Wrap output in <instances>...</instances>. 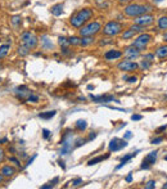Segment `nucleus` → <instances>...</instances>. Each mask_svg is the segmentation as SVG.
<instances>
[{"instance_id":"obj_45","label":"nucleus","mask_w":167,"mask_h":189,"mask_svg":"<svg viewBox=\"0 0 167 189\" xmlns=\"http://www.w3.org/2000/svg\"><path fill=\"white\" fill-rule=\"evenodd\" d=\"M49 188H54V184L53 183H49L46 185H41V189H49Z\"/></svg>"},{"instance_id":"obj_54","label":"nucleus","mask_w":167,"mask_h":189,"mask_svg":"<svg viewBox=\"0 0 167 189\" xmlns=\"http://www.w3.org/2000/svg\"><path fill=\"white\" fill-rule=\"evenodd\" d=\"M163 40L167 41V34H165V36H163Z\"/></svg>"},{"instance_id":"obj_55","label":"nucleus","mask_w":167,"mask_h":189,"mask_svg":"<svg viewBox=\"0 0 167 189\" xmlns=\"http://www.w3.org/2000/svg\"><path fill=\"white\" fill-rule=\"evenodd\" d=\"M121 3H123V1H131V0H120Z\"/></svg>"},{"instance_id":"obj_9","label":"nucleus","mask_w":167,"mask_h":189,"mask_svg":"<svg viewBox=\"0 0 167 189\" xmlns=\"http://www.w3.org/2000/svg\"><path fill=\"white\" fill-rule=\"evenodd\" d=\"M127 145V142L125 139H120V138H113L109 143V150L111 152H116V150H120L122 148H125Z\"/></svg>"},{"instance_id":"obj_60","label":"nucleus","mask_w":167,"mask_h":189,"mask_svg":"<svg viewBox=\"0 0 167 189\" xmlns=\"http://www.w3.org/2000/svg\"><path fill=\"white\" fill-rule=\"evenodd\" d=\"M98 1H100V0H98Z\"/></svg>"},{"instance_id":"obj_4","label":"nucleus","mask_w":167,"mask_h":189,"mask_svg":"<svg viewBox=\"0 0 167 189\" xmlns=\"http://www.w3.org/2000/svg\"><path fill=\"white\" fill-rule=\"evenodd\" d=\"M21 42L23 45H26L30 50L35 49L39 44V39L34 32L31 31H25V32L21 34Z\"/></svg>"},{"instance_id":"obj_35","label":"nucleus","mask_w":167,"mask_h":189,"mask_svg":"<svg viewBox=\"0 0 167 189\" xmlns=\"http://www.w3.org/2000/svg\"><path fill=\"white\" fill-rule=\"evenodd\" d=\"M58 42H59V44L62 45V46H67L68 45V39H66V37H59L58 39Z\"/></svg>"},{"instance_id":"obj_57","label":"nucleus","mask_w":167,"mask_h":189,"mask_svg":"<svg viewBox=\"0 0 167 189\" xmlns=\"http://www.w3.org/2000/svg\"><path fill=\"white\" fill-rule=\"evenodd\" d=\"M163 189H167V183H166V184L163 185Z\"/></svg>"},{"instance_id":"obj_30","label":"nucleus","mask_w":167,"mask_h":189,"mask_svg":"<svg viewBox=\"0 0 167 189\" xmlns=\"http://www.w3.org/2000/svg\"><path fill=\"white\" fill-rule=\"evenodd\" d=\"M131 30L135 31V32H144L145 27L144 26H139V25H133V26H131Z\"/></svg>"},{"instance_id":"obj_38","label":"nucleus","mask_w":167,"mask_h":189,"mask_svg":"<svg viewBox=\"0 0 167 189\" xmlns=\"http://www.w3.org/2000/svg\"><path fill=\"white\" fill-rule=\"evenodd\" d=\"M80 184H82V179H81V177H77V179L72 180V185H75V187H77V185H80Z\"/></svg>"},{"instance_id":"obj_19","label":"nucleus","mask_w":167,"mask_h":189,"mask_svg":"<svg viewBox=\"0 0 167 189\" xmlns=\"http://www.w3.org/2000/svg\"><path fill=\"white\" fill-rule=\"evenodd\" d=\"M156 55H157L158 58H161V59L166 58V57H167V45L160 46V48L157 49V52H156Z\"/></svg>"},{"instance_id":"obj_20","label":"nucleus","mask_w":167,"mask_h":189,"mask_svg":"<svg viewBox=\"0 0 167 189\" xmlns=\"http://www.w3.org/2000/svg\"><path fill=\"white\" fill-rule=\"evenodd\" d=\"M94 42V36H81V41H80V45L82 46H88Z\"/></svg>"},{"instance_id":"obj_8","label":"nucleus","mask_w":167,"mask_h":189,"mask_svg":"<svg viewBox=\"0 0 167 189\" xmlns=\"http://www.w3.org/2000/svg\"><path fill=\"white\" fill-rule=\"evenodd\" d=\"M157 154H158L157 150H153V152H150V153L147 154V156L144 157V160H143V163H141V166H140V169H141V170H148L150 166H152L154 162H156Z\"/></svg>"},{"instance_id":"obj_16","label":"nucleus","mask_w":167,"mask_h":189,"mask_svg":"<svg viewBox=\"0 0 167 189\" xmlns=\"http://www.w3.org/2000/svg\"><path fill=\"white\" fill-rule=\"evenodd\" d=\"M15 94H17L19 98H23L25 95H30L31 91L28 90L27 86H18L17 89H15Z\"/></svg>"},{"instance_id":"obj_29","label":"nucleus","mask_w":167,"mask_h":189,"mask_svg":"<svg viewBox=\"0 0 167 189\" xmlns=\"http://www.w3.org/2000/svg\"><path fill=\"white\" fill-rule=\"evenodd\" d=\"M27 102H30V103H37V102H39V96H37L36 94H32V93H31V94L27 96Z\"/></svg>"},{"instance_id":"obj_17","label":"nucleus","mask_w":167,"mask_h":189,"mask_svg":"<svg viewBox=\"0 0 167 189\" xmlns=\"http://www.w3.org/2000/svg\"><path fill=\"white\" fill-rule=\"evenodd\" d=\"M50 12H52L53 15H61L62 13H63V4H55V5H53L52 8H50Z\"/></svg>"},{"instance_id":"obj_18","label":"nucleus","mask_w":167,"mask_h":189,"mask_svg":"<svg viewBox=\"0 0 167 189\" xmlns=\"http://www.w3.org/2000/svg\"><path fill=\"white\" fill-rule=\"evenodd\" d=\"M108 157H109V153H107L106 156H98V157H95V158H91V160H89L88 165H89V166L96 165V163H99V162H102L103 160H106V158H108Z\"/></svg>"},{"instance_id":"obj_22","label":"nucleus","mask_w":167,"mask_h":189,"mask_svg":"<svg viewBox=\"0 0 167 189\" xmlns=\"http://www.w3.org/2000/svg\"><path fill=\"white\" fill-rule=\"evenodd\" d=\"M57 112L55 111H48V112H42V113L39 115V117L40 118H44V120H49V118H52L55 116Z\"/></svg>"},{"instance_id":"obj_44","label":"nucleus","mask_w":167,"mask_h":189,"mask_svg":"<svg viewBox=\"0 0 167 189\" xmlns=\"http://www.w3.org/2000/svg\"><path fill=\"white\" fill-rule=\"evenodd\" d=\"M42 136H44L45 139H48V138L50 136V131L46 130V129H44V130H42Z\"/></svg>"},{"instance_id":"obj_13","label":"nucleus","mask_w":167,"mask_h":189,"mask_svg":"<svg viewBox=\"0 0 167 189\" xmlns=\"http://www.w3.org/2000/svg\"><path fill=\"white\" fill-rule=\"evenodd\" d=\"M120 57H122V52H120L117 49H112L104 53V58L107 61H113V59H118Z\"/></svg>"},{"instance_id":"obj_32","label":"nucleus","mask_w":167,"mask_h":189,"mask_svg":"<svg viewBox=\"0 0 167 189\" xmlns=\"http://www.w3.org/2000/svg\"><path fill=\"white\" fill-rule=\"evenodd\" d=\"M150 63H152V62H149V61H145V59H143V61H141V63H140V67H141L143 69H148V68L150 67Z\"/></svg>"},{"instance_id":"obj_47","label":"nucleus","mask_w":167,"mask_h":189,"mask_svg":"<svg viewBox=\"0 0 167 189\" xmlns=\"http://www.w3.org/2000/svg\"><path fill=\"white\" fill-rule=\"evenodd\" d=\"M126 181L127 183H131V181H133V175H131V174H129V175L126 176Z\"/></svg>"},{"instance_id":"obj_7","label":"nucleus","mask_w":167,"mask_h":189,"mask_svg":"<svg viewBox=\"0 0 167 189\" xmlns=\"http://www.w3.org/2000/svg\"><path fill=\"white\" fill-rule=\"evenodd\" d=\"M135 25H139V26H149V25H152V23L154 22V15L152 14H148V13H145V14H141V15H138V17H135Z\"/></svg>"},{"instance_id":"obj_5","label":"nucleus","mask_w":167,"mask_h":189,"mask_svg":"<svg viewBox=\"0 0 167 189\" xmlns=\"http://www.w3.org/2000/svg\"><path fill=\"white\" fill-rule=\"evenodd\" d=\"M123 26L117 21H109L106 23V26L103 27V34L107 36H116V35L122 32Z\"/></svg>"},{"instance_id":"obj_53","label":"nucleus","mask_w":167,"mask_h":189,"mask_svg":"<svg viewBox=\"0 0 167 189\" xmlns=\"http://www.w3.org/2000/svg\"><path fill=\"white\" fill-rule=\"evenodd\" d=\"M3 179H4V176L1 175V174H0V183H1V181H3Z\"/></svg>"},{"instance_id":"obj_23","label":"nucleus","mask_w":167,"mask_h":189,"mask_svg":"<svg viewBox=\"0 0 167 189\" xmlns=\"http://www.w3.org/2000/svg\"><path fill=\"white\" fill-rule=\"evenodd\" d=\"M10 49V45L9 44H3L0 45V58H4L8 54V52H9Z\"/></svg>"},{"instance_id":"obj_46","label":"nucleus","mask_w":167,"mask_h":189,"mask_svg":"<svg viewBox=\"0 0 167 189\" xmlns=\"http://www.w3.org/2000/svg\"><path fill=\"white\" fill-rule=\"evenodd\" d=\"M127 80H129V82L133 84V82H136V80H138V79L134 76V77H127Z\"/></svg>"},{"instance_id":"obj_39","label":"nucleus","mask_w":167,"mask_h":189,"mask_svg":"<svg viewBox=\"0 0 167 189\" xmlns=\"http://www.w3.org/2000/svg\"><path fill=\"white\" fill-rule=\"evenodd\" d=\"M113 40H109V39H102V41L99 42L100 45H107V44H112Z\"/></svg>"},{"instance_id":"obj_33","label":"nucleus","mask_w":167,"mask_h":189,"mask_svg":"<svg viewBox=\"0 0 167 189\" xmlns=\"http://www.w3.org/2000/svg\"><path fill=\"white\" fill-rule=\"evenodd\" d=\"M144 188H145V189H153V188H156V181H154V180H149L148 183L144 185Z\"/></svg>"},{"instance_id":"obj_59","label":"nucleus","mask_w":167,"mask_h":189,"mask_svg":"<svg viewBox=\"0 0 167 189\" xmlns=\"http://www.w3.org/2000/svg\"><path fill=\"white\" fill-rule=\"evenodd\" d=\"M165 98H166V99H167V95H166V96H165Z\"/></svg>"},{"instance_id":"obj_34","label":"nucleus","mask_w":167,"mask_h":189,"mask_svg":"<svg viewBox=\"0 0 167 189\" xmlns=\"http://www.w3.org/2000/svg\"><path fill=\"white\" fill-rule=\"evenodd\" d=\"M12 23H13L14 26H17L21 23V15H14V17H12Z\"/></svg>"},{"instance_id":"obj_58","label":"nucleus","mask_w":167,"mask_h":189,"mask_svg":"<svg viewBox=\"0 0 167 189\" xmlns=\"http://www.w3.org/2000/svg\"><path fill=\"white\" fill-rule=\"evenodd\" d=\"M165 160H166V161H167V156H166V157H165Z\"/></svg>"},{"instance_id":"obj_10","label":"nucleus","mask_w":167,"mask_h":189,"mask_svg":"<svg viewBox=\"0 0 167 189\" xmlns=\"http://www.w3.org/2000/svg\"><path fill=\"white\" fill-rule=\"evenodd\" d=\"M118 69H121V71H135V69H138L139 64L135 63L133 61H122L121 63H118Z\"/></svg>"},{"instance_id":"obj_27","label":"nucleus","mask_w":167,"mask_h":189,"mask_svg":"<svg viewBox=\"0 0 167 189\" xmlns=\"http://www.w3.org/2000/svg\"><path fill=\"white\" fill-rule=\"evenodd\" d=\"M135 31H133V30H126V31H123V34H122V39L123 40H129V39H131V37H134L135 36Z\"/></svg>"},{"instance_id":"obj_26","label":"nucleus","mask_w":167,"mask_h":189,"mask_svg":"<svg viewBox=\"0 0 167 189\" xmlns=\"http://www.w3.org/2000/svg\"><path fill=\"white\" fill-rule=\"evenodd\" d=\"M158 28L160 30H167V17H161L158 19Z\"/></svg>"},{"instance_id":"obj_1","label":"nucleus","mask_w":167,"mask_h":189,"mask_svg":"<svg viewBox=\"0 0 167 189\" xmlns=\"http://www.w3.org/2000/svg\"><path fill=\"white\" fill-rule=\"evenodd\" d=\"M93 15H94L93 9H90V8H84V9L77 10L75 14L71 15L69 23H71L73 27H76V28H80V27H82L86 22H89V19H90Z\"/></svg>"},{"instance_id":"obj_40","label":"nucleus","mask_w":167,"mask_h":189,"mask_svg":"<svg viewBox=\"0 0 167 189\" xmlns=\"http://www.w3.org/2000/svg\"><path fill=\"white\" fill-rule=\"evenodd\" d=\"M5 160V150H4L3 148H0V163Z\"/></svg>"},{"instance_id":"obj_50","label":"nucleus","mask_w":167,"mask_h":189,"mask_svg":"<svg viewBox=\"0 0 167 189\" xmlns=\"http://www.w3.org/2000/svg\"><path fill=\"white\" fill-rule=\"evenodd\" d=\"M5 142H7V138H4V139H1V140H0V144H4Z\"/></svg>"},{"instance_id":"obj_12","label":"nucleus","mask_w":167,"mask_h":189,"mask_svg":"<svg viewBox=\"0 0 167 189\" xmlns=\"http://www.w3.org/2000/svg\"><path fill=\"white\" fill-rule=\"evenodd\" d=\"M139 55H140V50L138 48H135L134 45H131L129 48L125 49V57L127 59H136Z\"/></svg>"},{"instance_id":"obj_49","label":"nucleus","mask_w":167,"mask_h":189,"mask_svg":"<svg viewBox=\"0 0 167 189\" xmlns=\"http://www.w3.org/2000/svg\"><path fill=\"white\" fill-rule=\"evenodd\" d=\"M96 136V133H91L90 135H89V138H88V140H91V139H94Z\"/></svg>"},{"instance_id":"obj_24","label":"nucleus","mask_w":167,"mask_h":189,"mask_svg":"<svg viewBox=\"0 0 167 189\" xmlns=\"http://www.w3.org/2000/svg\"><path fill=\"white\" fill-rule=\"evenodd\" d=\"M86 127H88V123L85 120H79V121L76 122V129L79 130V131H84V130H86Z\"/></svg>"},{"instance_id":"obj_21","label":"nucleus","mask_w":167,"mask_h":189,"mask_svg":"<svg viewBox=\"0 0 167 189\" xmlns=\"http://www.w3.org/2000/svg\"><path fill=\"white\" fill-rule=\"evenodd\" d=\"M41 44L44 49H53V44L48 39V36H41Z\"/></svg>"},{"instance_id":"obj_42","label":"nucleus","mask_w":167,"mask_h":189,"mask_svg":"<svg viewBox=\"0 0 167 189\" xmlns=\"http://www.w3.org/2000/svg\"><path fill=\"white\" fill-rule=\"evenodd\" d=\"M162 140H163V138H162V136H158V138H156V139H153V140H152V144H160Z\"/></svg>"},{"instance_id":"obj_11","label":"nucleus","mask_w":167,"mask_h":189,"mask_svg":"<svg viewBox=\"0 0 167 189\" xmlns=\"http://www.w3.org/2000/svg\"><path fill=\"white\" fill-rule=\"evenodd\" d=\"M90 99L95 103H109V102H117L114 99L113 95H98V96H94V95H90Z\"/></svg>"},{"instance_id":"obj_25","label":"nucleus","mask_w":167,"mask_h":189,"mask_svg":"<svg viewBox=\"0 0 167 189\" xmlns=\"http://www.w3.org/2000/svg\"><path fill=\"white\" fill-rule=\"evenodd\" d=\"M28 53H30V49L27 48L26 45H23V44H22V45H19V46H18V54H19L21 57H26Z\"/></svg>"},{"instance_id":"obj_3","label":"nucleus","mask_w":167,"mask_h":189,"mask_svg":"<svg viewBox=\"0 0 167 189\" xmlns=\"http://www.w3.org/2000/svg\"><path fill=\"white\" fill-rule=\"evenodd\" d=\"M102 30V26H100L99 22H89L86 25H84L82 27H80V35L81 36H94Z\"/></svg>"},{"instance_id":"obj_15","label":"nucleus","mask_w":167,"mask_h":189,"mask_svg":"<svg viewBox=\"0 0 167 189\" xmlns=\"http://www.w3.org/2000/svg\"><path fill=\"white\" fill-rule=\"evenodd\" d=\"M138 153H139V150H135V152L130 153V154H126V156H125V157H123L122 160H121V163H120V165H118V166H117V167H116V169H117V170H120L121 167H123V166H125V165L127 163V162H129V161L131 160V158H134L135 156H136Z\"/></svg>"},{"instance_id":"obj_36","label":"nucleus","mask_w":167,"mask_h":189,"mask_svg":"<svg viewBox=\"0 0 167 189\" xmlns=\"http://www.w3.org/2000/svg\"><path fill=\"white\" fill-rule=\"evenodd\" d=\"M86 142H88V139H81V138H79V139H77V140H76V147L84 145Z\"/></svg>"},{"instance_id":"obj_41","label":"nucleus","mask_w":167,"mask_h":189,"mask_svg":"<svg viewBox=\"0 0 167 189\" xmlns=\"http://www.w3.org/2000/svg\"><path fill=\"white\" fill-rule=\"evenodd\" d=\"M141 118H143L141 115H133L131 116V120H133V121H140Z\"/></svg>"},{"instance_id":"obj_6","label":"nucleus","mask_w":167,"mask_h":189,"mask_svg":"<svg viewBox=\"0 0 167 189\" xmlns=\"http://www.w3.org/2000/svg\"><path fill=\"white\" fill-rule=\"evenodd\" d=\"M150 40H152V35H149V34H141V35H139V36L134 40L133 45L135 46V48H138L139 50H143V49L147 48V45L149 44Z\"/></svg>"},{"instance_id":"obj_52","label":"nucleus","mask_w":167,"mask_h":189,"mask_svg":"<svg viewBox=\"0 0 167 189\" xmlns=\"http://www.w3.org/2000/svg\"><path fill=\"white\" fill-rule=\"evenodd\" d=\"M88 89H89V90H91V89H94V86H93V85H89Z\"/></svg>"},{"instance_id":"obj_2","label":"nucleus","mask_w":167,"mask_h":189,"mask_svg":"<svg viewBox=\"0 0 167 189\" xmlns=\"http://www.w3.org/2000/svg\"><path fill=\"white\" fill-rule=\"evenodd\" d=\"M150 10H152L150 7L143 5V4H136V3H131V4H129V5H126L125 9H123V12H125V14L127 15V17H134V18L138 17V15L148 13V12H150Z\"/></svg>"},{"instance_id":"obj_37","label":"nucleus","mask_w":167,"mask_h":189,"mask_svg":"<svg viewBox=\"0 0 167 189\" xmlns=\"http://www.w3.org/2000/svg\"><path fill=\"white\" fill-rule=\"evenodd\" d=\"M143 59H145V61H149V62H152L154 59V54H144V58Z\"/></svg>"},{"instance_id":"obj_31","label":"nucleus","mask_w":167,"mask_h":189,"mask_svg":"<svg viewBox=\"0 0 167 189\" xmlns=\"http://www.w3.org/2000/svg\"><path fill=\"white\" fill-rule=\"evenodd\" d=\"M9 162H12V163H13L14 166H17V167H21V161H19L17 157H14V156L9 157Z\"/></svg>"},{"instance_id":"obj_48","label":"nucleus","mask_w":167,"mask_h":189,"mask_svg":"<svg viewBox=\"0 0 167 189\" xmlns=\"http://www.w3.org/2000/svg\"><path fill=\"white\" fill-rule=\"evenodd\" d=\"M131 136H133V133H131V131H127V133L125 134V139H129Z\"/></svg>"},{"instance_id":"obj_56","label":"nucleus","mask_w":167,"mask_h":189,"mask_svg":"<svg viewBox=\"0 0 167 189\" xmlns=\"http://www.w3.org/2000/svg\"><path fill=\"white\" fill-rule=\"evenodd\" d=\"M154 3H160V1H162V0H153Z\"/></svg>"},{"instance_id":"obj_14","label":"nucleus","mask_w":167,"mask_h":189,"mask_svg":"<svg viewBox=\"0 0 167 189\" xmlns=\"http://www.w3.org/2000/svg\"><path fill=\"white\" fill-rule=\"evenodd\" d=\"M0 174H1L4 177H10L15 174V169L10 165H5V166L1 167V170H0Z\"/></svg>"},{"instance_id":"obj_51","label":"nucleus","mask_w":167,"mask_h":189,"mask_svg":"<svg viewBox=\"0 0 167 189\" xmlns=\"http://www.w3.org/2000/svg\"><path fill=\"white\" fill-rule=\"evenodd\" d=\"M59 166H61V167H63V169H64V162H62V161H59Z\"/></svg>"},{"instance_id":"obj_43","label":"nucleus","mask_w":167,"mask_h":189,"mask_svg":"<svg viewBox=\"0 0 167 189\" xmlns=\"http://www.w3.org/2000/svg\"><path fill=\"white\" fill-rule=\"evenodd\" d=\"M166 129H167V125H162V126H160V127H158V129L156 130V133L160 134V133H162V131H165Z\"/></svg>"},{"instance_id":"obj_28","label":"nucleus","mask_w":167,"mask_h":189,"mask_svg":"<svg viewBox=\"0 0 167 189\" xmlns=\"http://www.w3.org/2000/svg\"><path fill=\"white\" fill-rule=\"evenodd\" d=\"M80 41H81V37H77V36H71V37H68V45L77 46V45H80Z\"/></svg>"}]
</instances>
